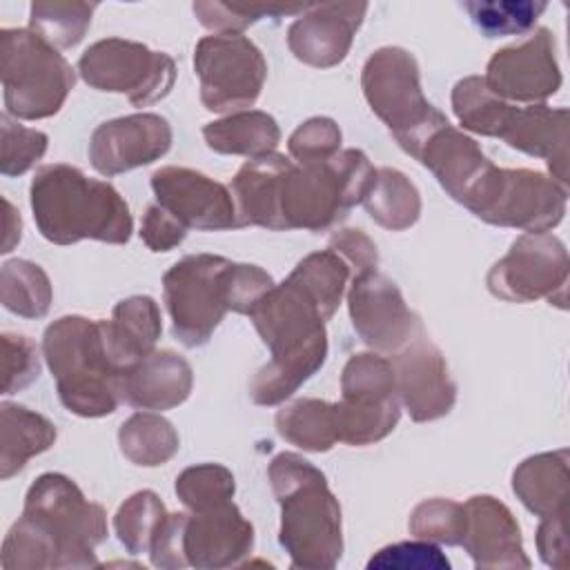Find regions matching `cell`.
<instances>
[{
  "mask_svg": "<svg viewBox=\"0 0 570 570\" xmlns=\"http://www.w3.org/2000/svg\"><path fill=\"white\" fill-rule=\"evenodd\" d=\"M367 214L385 229L403 232L421 216V196L414 183L399 169H376L374 180L361 200Z\"/></svg>",
  "mask_w": 570,
  "mask_h": 570,
  "instance_id": "obj_30",
  "label": "cell"
},
{
  "mask_svg": "<svg viewBox=\"0 0 570 570\" xmlns=\"http://www.w3.org/2000/svg\"><path fill=\"white\" fill-rule=\"evenodd\" d=\"M2 305L24 318H42L51 305V283L40 265L9 261L0 272Z\"/></svg>",
  "mask_w": 570,
  "mask_h": 570,
  "instance_id": "obj_35",
  "label": "cell"
},
{
  "mask_svg": "<svg viewBox=\"0 0 570 570\" xmlns=\"http://www.w3.org/2000/svg\"><path fill=\"white\" fill-rule=\"evenodd\" d=\"M0 56L7 114L40 120L60 111L76 76L49 42L31 29H2Z\"/></svg>",
  "mask_w": 570,
  "mask_h": 570,
  "instance_id": "obj_10",
  "label": "cell"
},
{
  "mask_svg": "<svg viewBox=\"0 0 570 570\" xmlns=\"http://www.w3.org/2000/svg\"><path fill=\"white\" fill-rule=\"evenodd\" d=\"M472 22L488 38L514 36L534 27L537 18L546 11V2L510 0V2H465Z\"/></svg>",
  "mask_w": 570,
  "mask_h": 570,
  "instance_id": "obj_39",
  "label": "cell"
},
{
  "mask_svg": "<svg viewBox=\"0 0 570 570\" xmlns=\"http://www.w3.org/2000/svg\"><path fill=\"white\" fill-rule=\"evenodd\" d=\"M367 568H403V570H448V557L432 541H401L387 548H381L370 561Z\"/></svg>",
  "mask_w": 570,
  "mask_h": 570,
  "instance_id": "obj_44",
  "label": "cell"
},
{
  "mask_svg": "<svg viewBox=\"0 0 570 570\" xmlns=\"http://www.w3.org/2000/svg\"><path fill=\"white\" fill-rule=\"evenodd\" d=\"M309 4L296 7H247V4H227V2H194V13L198 16L200 24L207 29H216L220 33H236L247 24L265 18V16H287V13H305Z\"/></svg>",
  "mask_w": 570,
  "mask_h": 570,
  "instance_id": "obj_42",
  "label": "cell"
},
{
  "mask_svg": "<svg viewBox=\"0 0 570 570\" xmlns=\"http://www.w3.org/2000/svg\"><path fill=\"white\" fill-rule=\"evenodd\" d=\"M452 109L463 129L494 138H503L517 114V107L492 94L481 76H468L454 85Z\"/></svg>",
  "mask_w": 570,
  "mask_h": 570,
  "instance_id": "obj_31",
  "label": "cell"
},
{
  "mask_svg": "<svg viewBox=\"0 0 570 570\" xmlns=\"http://www.w3.org/2000/svg\"><path fill=\"white\" fill-rule=\"evenodd\" d=\"M365 11V2L309 4L307 11L292 22L287 45L305 65L321 69L334 67L345 60Z\"/></svg>",
  "mask_w": 570,
  "mask_h": 570,
  "instance_id": "obj_20",
  "label": "cell"
},
{
  "mask_svg": "<svg viewBox=\"0 0 570 570\" xmlns=\"http://www.w3.org/2000/svg\"><path fill=\"white\" fill-rule=\"evenodd\" d=\"M483 82L503 100L543 105V100L561 87L554 36L550 29L541 27L521 45L497 51L488 62Z\"/></svg>",
  "mask_w": 570,
  "mask_h": 570,
  "instance_id": "obj_16",
  "label": "cell"
},
{
  "mask_svg": "<svg viewBox=\"0 0 570 570\" xmlns=\"http://www.w3.org/2000/svg\"><path fill=\"white\" fill-rule=\"evenodd\" d=\"M187 236V227H183L167 209L158 203L151 205L142 218L140 238L151 252H169Z\"/></svg>",
  "mask_w": 570,
  "mask_h": 570,
  "instance_id": "obj_48",
  "label": "cell"
},
{
  "mask_svg": "<svg viewBox=\"0 0 570 570\" xmlns=\"http://www.w3.org/2000/svg\"><path fill=\"white\" fill-rule=\"evenodd\" d=\"M194 69L200 78V100L216 114L252 107L267 76L261 49L240 33H216L198 40Z\"/></svg>",
  "mask_w": 570,
  "mask_h": 570,
  "instance_id": "obj_13",
  "label": "cell"
},
{
  "mask_svg": "<svg viewBox=\"0 0 570 570\" xmlns=\"http://www.w3.org/2000/svg\"><path fill=\"white\" fill-rule=\"evenodd\" d=\"M165 517L167 510L158 494L151 490H140L118 508L114 517V530L129 554H142L149 552Z\"/></svg>",
  "mask_w": 570,
  "mask_h": 570,
  "instance_id": "obj_37",
  "label": "cell"
},
{
  "mask_svg": "<svg viewBox=\"0 0 570 570\" xmlns=\"http://www.w3.org/2000/svg\"><path fill=\"white\" fill-rule=\"evenodd\" d=\"M187 519H189V514H185V512L165 517V521L158 528V532L151 541V548H149V557L156 568L176 570V568L189 566L187 557H185V548H183Z\"/></svg>",
  "mask_w": 570,
  "mask_h": 570,
  "instance_id": "obj_46",
  "label": "cell"
},
{
  "mask_svg": "<svg viewBox=\"0 0 570 570\" xmlns=\"http://www.w3.org/2000/svg\"><path fill=\"white\" fill-rule=\"evenodd\" d=\"M96 7L94 2H33L29 29L53 49H69L85 38Z\"/></svg>",
  "mask_w": 570,
  "mask_h": 570,
  "instance_id": "obj_36",
  "label": "cell"
},
{
  "mask_svg": "<svg viewBox=\"0 0 570 570\" xmlns=\"http://www.w3.org/2000/svg\"><path fill=\"white\" fill-rule=\"evenodd\" d=\"M537 548L546 566L566 570L570 566V541H568V510L543 517L537 528Z\"/></svg>",
  "mask_w": 570,
  "mask_h": 570,
  "instance_id": "obj_47",
  "label": "cell"
},
{
  "mask_svg": "<svg viewBox=\"0 0 570 570\" xmlns=\"http://www.w3.org/2000/svg\"><path fill=\"white\" fill-rule=\"evenodd\" d=\"M461 543L476 568H530L514 514L490 494L463 503Z\"/></svg>",
  "mask_w": 570,
  "mask_h": 570,
  "instance_id": "obj_21",
  "label": "cell"
},
{
  "mask_svg": "<svg viewBox=\"0 0 570 570\" xmlns=\"http://www.w3.org/2000/svg\"><path fill=\"white\" fill-rule=\"evenodd\" d=\"M234 490V474L218 463L191 465L176 479V494L191 512L232 501Z\"/></svg>",
  "mask_w": 570,
  "mask_h": 570,
  "instance_id": "obj_38",
  "label": "cell"
},
{
  "mask_svg": "<svg viewBox=\"0 0 570 570\" xmlns=\"http://www.w3.org/2000/svg\"><path fill=\"white\" fill-rule=\"evenodd\" d=\"M416 160L436 176L441 187L456 203L463 200L468 189L490 165L481 147L470 136L454 129L450 122L428 138Z\"/></svg>",
  "mask_w": 570,
  "mask_h": 570,
  "instance_id": "obj_25",
  "label": "cell"
},
{
  "mask_svg": "<svg viewBox=\"0 0 570 570\" xmlns=\"http://www.w3.org/2000/svg\"><path fill=\"white\" fill-rule=\"evenodd\" d=\"M0 129H2L0 171L4 176H20L45 156L47 142H49L47 134L22 127L20 122L11 120L9 114H2Z\"/></svg>",
  "mask_w": 570,
  "mask_h": 570,
  "instance_id": "obj_41",
  "label": "cell"
},
{
  "mask_svg": "<svg viewBox=\"0 0 570 570\" xmlns=\"http://www.w3.org/2000/svg\"><path fill=\"white\" fill-rule=\"evenodd\" d=\"M376 169L361 149L294 165L283 154L249 158L232 180L238 220L267 229L325 232L361 203Z\"/></svg>",
  "mask_w": 570,
  "mask_h": 570,
  "instance_id": "obj_1",
  "label": "cell"
},
{
  "mask_svg": "<svg viewBox=\"0 0 570 570\" xmlns=\"http://www.w3.org/2000/svg\"><path fill=\"white\" fill-rule=\"evenodd\" d=\"M183 548L194 568L238 566L254 548V528L232 501H225L189 514Z\"/></svg>",
  "mask_w": 570,
  "mask_h": 570,
  "instance_id": "obj_22",
  "label": "cell"
},
{
  "mask_svg": "<svg viewBox=\"0 0 570 570\" xmlns=\"http://www.w3.org/2000/svg\"><path fill=\"white\" fill-rule=\"evenodd\" d=\"M2 352H4V381L2 394H13L27 387L40 374V361L36 343L20 334H2Z\"/></svg>",
  "mask_w": 570,
  "mask_h": 570,
  "instance_id": "obj_45",
  "label": "cell"
},
{
  "mask_svg": "<svg viewBox=\"0 0 570 570\" xmlns=\"http://www.w3.org/2000/svg\"><path fill=\"white\" fill-rule=\"evenodd\" d=\"M22 517L51 543L56 568L100 566L94 548L107 537V514L100 503L85 499L69 476H38L24 497Z\"/></svg>",
  "mask_w": 570,
  "mask_h": 570,
  "instance_id": "obj_8",
  "label": "cell"
},
{
  "mask_svg": "<svg viewBox=\"0 0 570 570\" xmlns=\"http://www.w3.org/2000/svg\"><path fill=\"white\" fill-rule=\"evenodd\" d=\"M568 249L548 234H523L510 252L488 272V289L508 303H530L548 298L550 305L566 309L568 289Z\"/></svg>",
  "mask_w": 570,
  "mask_h": 570,
  "instance_id": "obj_14",
  "label": "cell"
},
{
  "mask_svg": "<svg viewBox=\"0 0 570 570\" xmlns=\"http://www.w3.org/2000/svg\"><path fill=\"white\" fill-rule=\"evenodd\" d=\"M570 454L566 448L525 459L512 474V490L519 501L539 519L566 512L570 499Z\"/></svg>",
  "mask_w": 570,
  "mask_h": 570,
  "instance_id": "obj_26",
  "label": "cell"
},
{
  "mask_svg": "<svg viewBox=\"0 0 570 570\" xmlns=\"http://www.w3.org/2000/svg\"><path fill=\"white\" fill-rule=\"evenodd\" d=\"M249 316L272 350V361L256 372L249 394L258 405H278L325 363V318L314 298L289 276L274 285Z\"/></svg>",
  "mask_w": 570,
  "mask_h": 570,
  "instance_id": "obj_2",
  "label": "cell"
},
{
  "mask_svg": "<svg viewBox=\"0 0 570 570\" xmlns=\"http://www.w3.org/2000/svg\"><path fill=\"white\" fill-rule=\"evenodd\" d=\"M118 443L122 454L145 468L167 463L180 448L174 425L154 412H136L118 430Z\"/></svg>",
  "mask_w": 570,
  "mask_h": 570,
  "instance_id": "obj_33",
  "label": "cell"
},
{
  "mask_svg": "<svg viewBox=\"0 0 570 570\" xmlns=\"http://www.w3.org/2000/svg\"><path fill=\"white\" fill-rule=\"evenodd\" d=\"M4 209H7V214H4V243H2V254H7V252H11V247L20 240V227H22V223H20V214H16V209H13V205L4 198Z\"/></svg>",
  "mask_w": 570,
  "mask_h": 570,
  "instance_id": "obj_50",
  "label": "cell"
},
{
  "mask_svg": "<svg viewBox=\"0 0 570 570\" xmlns=\"http://www.w3.org/2000/svg\"><path fill=\"white\" fill-rule=\"evenodd\" d=\"M171 127L158 114H131L98 125L89 140V160L102 176H116L165 156Z\"/></svg>",
  "mask_w": 570,
  "mask_h": 570,
  "instance_id": "obj_19",
  "label": "cell"
},
{
  "mask_svg": "<svg viewBox=\"0 0 570 570\" xmlns=\"http://www.w3.org/2000/svg\"><path fill=\"white\" fill-rule=\"evenodd\" d=\"M272 287L265 269L214 254L185 256L163 276L171 332L187 347L205 345L229 309L252 314Z\"/></svg>",
  "mask_w": 570,
  "mask_h": 570,
  "instance_id": "obj_3",
  "label": "cell"
},
{
  "mask_svg": "<svg viewBox=\"0 0 570 570\" xmlns=\"http://www.w3.org/2000/svg\"><path fill=\"white\" fill-rule=\"evenodd\" d=\"M347 305L356 334L379 352H396L419 330L396 283L376 269L354 276Z\"/></svg>",
  "mask_w": 570,
  "mask_h": 570,
  "instance_id": "obj_17",
  "label": "cell"
},
{
  "mask_svg": "<svg viewBox=\"0 0 570 570\" xmlns=\"http://www.w3.org/2000/svg\"><path fill=\"white\" fill-rule=\"evenodd\" d=\"M56 441V425L38 412L4 401L0 405V476L9 479Z\"/></svg>",
  "mask_w": 570,
  "mask_h": 570,
  "instance_id": "obj_28",
  "label": "cell"
},
{
  "mask_svg": "<svg viewBox=\"0 0 570 570\" xmlns=\"http://www.w3.org/2000/svg\"><path fill=\"white\" fill-rule=\"evenodd\" d=\"M203 138L207 147L218 154L261 158L276 149L281 129L269 114L249 109L207 122L203 127Z\"/></svg>",
  "mask_w": 570,
  "mask_h": 570,
  "instance_id": "obj_29",
  "label": "cell"
},
{
  "mask_svg": "<svg viewBox=\"0 0 570 570\" xmlns=\"http://www.w3.org/2000/svg\"><path fill=\"white\" fill-rule=\"evenodd\" d=\"M361 87L372 111L412 158H419L428 138L448 125V118L423 96L414 56L401 47L374 51L363 67Z\"/></svg>",
  "mask_w": 570,
  "mask_h": 570,
  "instance_id": "obj_7",
  "label": "cell"
},
{
  "mask_svg": "<svg viewBox=\"0 0 570 570\" xmlns=\"http://www.w3.org/2000/svg\"><path fill=\"white\" fill-rule=\"evenodd\" d=\"M42 352L69 412L96 419L118 407L122 370L111 356L105 321L62 316L45 330Z\"/></svg>",
  "mask_w": 570,
  "mask_h": 570,
  "instance_id": "obj_6",
  "label": "cell"
},
{
  "mask_svg": "<svg viewBox=\"0 0 570 570\" xmlns=\"http://www.w3.org/2000/svg\"><path fill=\"white\" fill-rule=\"evenodd\" d=\"M194 383L191 365L171 350L151 352L120 376V396L147 412L171 410L180 405Z\"/></svg>",
  "mask_w": 570,
  "mask_h": 570,
  "instance_id": "obj_23",
  "label": "cell"
},
{
  "mask_svg": "<svg viewBox=\"0 0 570 570\" xmlns=\"http://www.w3.org/2000/svg\"><path fill=\"white\" fill-rule=\"evenodd\" d=\"M330 249L336 252L347 265L354 267V276L376 269L379 252L376 245L361 229H341L332 236Z\"/></svg>",
  "mask_w": 570,
  "mask_h": 570,
  "instance_id": "obj_49",
  "label": "cell"
},
{
  "mask_svg": "<svg viewBox=\"0 0 570 570\" xmlns=\"http://www.w3.org/2000/svg\"><path fill=\"white\" fill-rule=\"evenodd\" d=\"M566 203L568 187L559 180L532 169H501L492 163L461 200L481 220L528 234L557 227L563 220Z\"/></svg>",
  "mask_w": 570,
  "mask_h": 570,
  "instance_id": "obj_9",
  "label": "cell"
},
{
  "mask_svg": "<svg viewBox=\"0 0 570 570\" xmlns=\"http://www.w3.org/2000/svg\"><path fill=\"white\" fill-rule=\"evenodd\" d=\"M341 401L334 403L338 441L370 445L399 423L401 407L394 367L379 354H354L341 376Z\"/></svg>",
  "mask_w": 570,
  "mask_h": 570,
  "instance_id": "obj_11",
  "label": "cell"
},
{
  "mask_svg": "<svg viewBox=\"0 0 570 570\" xmlns=\"http://www.w3.org/2000/svg\"><path fill=\"white\" fill-rule=\"evenodd\" d=\"M276 430L301 450L327 452L338 441L334 403L298 399L276 414Z\"/></svg>",
  "mask_w": 570,
  "mask_h": 570,
  "instance_id": "obj_32",
  "label": "cell"
},
{
  "mask_svg": "<svg viewBox=\"0 0 570 570\" xmlns=\"http://www.w3.org/2000/svg\"><path fill=\"white\" fill-rule=\"evenodd\" d=\"M31 212L38 232L56 245L85 238L122 245L131 236V214L125 198L105 180L85 176L71 165H45L31 187Z\"/></svg>",
  "mask_w": 570,
  "mask_h": 570,
  "instance_id": "obj_4",
  "label": "cell"
},
{
  "mask_svg": "<svg viewBox=\"0 0 570 570\" xmlns=\"http://www.w3.org/2000/svg\"><path fill=\"white\" fill-rule=\"evenodd\" d=\"M105 332L111 356L125 372L154 352L163 332L160 309L151 296L122 298L114 307L111 321H105Z\"/></svg>",
  "mask_w": 570,
  "mask_h": 570,
  "instance_id": "obj_27",
  "label": "cell"
},
{
  "mask_svg": "<svg viewBox=\"0 0 570 570\" xmlns=\"http://www.w3.org/2000/svg\"><path fill=\"white\" fill-rule=\"evenodd\" d=\"M463 505L450 499H428L419 503L407 521L410 532L416 539L459 546L463 537Z\"/></svg>",
  "mask_w": 570,
  "mask_h": 570,
  "instance_id": "obj_40",
  "label": "cell"
},
{
  "mask_svg": "<svg viewBox=\"0 0 570 570\" xmlns=\"http://www.w3.org/2000/svg\"><path fill=\"white\" fill-rule=\"evenodd\" d=\"M350 265L330 247L305 256L289 274V278L296 281L314 298L325 321H330L338 309Z\"/></svg>",
  "mask_w": 570,
  "mask_h": 570,
  "instance_id": "obj_34",
  "label": "cell"
},
{
  "mask_svg": "<svg viewBox=\"0 0 570 570\" xmlns=\"http://www.w3.org/2000/svg\"><path fill=\"white\" fill-rule=\"evenodd\" d=\"M503 140L512 149L543 158L552 178L568 187V109L548 105L517 107Z\"/></svg>",
  "mask_w": 570,
  "mask_h": 570,
  "instance_id": "obj_24",
  "label": "cell"
},
{
  "mask_svg": "<svg viewBox=\"0 0 570 570\" xmlns=\"http://www.w3.org/2000/svg\"><path fill=\"white\" fill-rule=\"evenodd\" d=\"M78 71L89 87L125 94L134 107L163 100L176 80V65L167 53L125 38L94 42L80 56Z\"/></svg>",
  "mask_w": 570,
  "mask_h": 570,
  "instance_id": "obj_12",
  "label": "cell"
},
{
  "mask_svg": "<svg viewBox=\"0 0 570 570\" xmlns=\"http://www.w3.org/2000/svg\"><path fill=\"white\" fill-rule=\"evenodd\" d=\"M289 156L298 163H321L341 151V129L332 118H309L287 140Z\"/></svg>",
  "mask_w": 570,
  "mask_h": 570,
  "instance_id": "obj_43",
  "label": "cell"
},
{
  "mask_svg": "<svg viewBox=\"0 0 570 570\" xmlns=\"http://www.w3.org/2000/svg\"><path fill=\"white\" fill-rule=\"evenodd\" d=\"M390 363L394 367L396 394L412 421H434L452 410L456 385L443 354L421 332Z\"/></svg>",
  "mask_w": 570,
  "mask_h": 570,
  "instance_id": "obj_18",
  "label": "cell"
},
{
  "mask_svg": "<svg viewBox=\"0 0 570 570\" xmlns=\"http://www.w3.org/2000/svg\"><path fill=\"white\" fill-rule=\"evenodd\" d=\"M267 474L281 503L278 541L292 568H334L343 554V528L341 505L325 474L294 452L276 454Z\"/></svg>",
  "mask_w": 570,
  "mask_h": 570,
  "instance_id": "obj_5",
  "label": "cell"
},
{
  "mask_svg": "<svg viewBox=\"0 0 570 570\" xmlns=\"http://www.w3.org/2000/svg\"><path fill=\"white\" fill-rule=\"evenodd\" d=\"M151 189L158 205L187 229L220 232L240 227L232 191L196 169L160 167L151 174Z\"/></svg>",
  "mask_w": 570,
  "mask_h": 570,
  "instance_id": "obj_15",
  "label": "cell"
}]
</instances>
